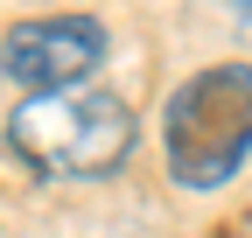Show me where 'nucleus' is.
<instances>
[{"instance_id":"f257e3e1","label":"nucleus","mask_w":252,"mask_h":238,"mask_svg":"<svg viewBox=\"0 0 252 238\" xmlns=\"http://www.w3.org/2000/svg\"><path fill=\"white\" fill-rule=\"evenodd\" d=\"M7 147L49 182H98L133 154V105L105 84L21 98L7 119Z\"/></svg>"},{"instance_id":"f03ea898","label":"nucleus","mask_w":252,"mask_h":238,"mask_svg":"<svg viewBox=\"0 0 252 238\" xmlns=\"http://www.w3.org/2000/svg\"><path fill=\"white\" fill-rule=\"evenodd\" d=\"M161 147L182 189H224L252 161V63H210L182 77L161 112Z\"/></svg>"},{"instance_id":"7ed1b4c3","label":"nucleus","mask_w":252,"mask_h":238,"mask_svg":"<svg viewBox=\"0 0 252 238\" xmlns=\"http://www.w3.org/2000/svg\"><path fill=\"white\" fill-rule=\"evenodd\" d=\"M98 63H105V28L91 14H35V21H14L7 42H0V70L28 98L77 91V84H91Z\"/></svg>"},{"instance_id":"20e7f679","label":"nucleus","mask_w":252,"mask_h":238,"mask_svg":"<svg viewBox=\"0 0 252 238\" xmlns=\"http://www.w3.org/2000/svg\"><path fill=\"white\" fill-rule=\"evenodd\" d=\"M238 21H245V28H252V0H238Z\"/></svg>"}]
</instances>
